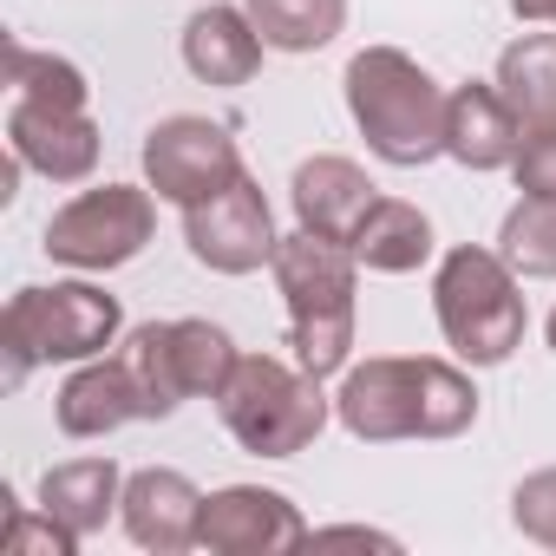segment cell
I'll use <instances>...</instances> for the list:
<instances>
[{"label": "cell", "instance_id": "9", "mask_svg": "<svg viewBox=\"0 0 556 556\" xmlns=\"http://www.w3.org/2000/svg\"><path fill=\"white\" fill-rule=\"evenodd\" d=\"M184 242H190V255H197L203 268H216V275H249V268L275 262V249H282L275 216H268V197H262L249 177H236L229 190L190 203V210H184Z\"/></svg>", "mask_w": 556, "mask_h": 556}, {"label": "cell", "instance_id": "26", "mask_svg": "<svg viewBox=\"0 0 556 556\" xmlns=\"http://www.w3.org/2000/svg\"><path fill=\"white\" fill-rule=\"evenodd\" d=\"M0 543H8L14 556H73V549H79V536H73L53 510H40V517L8 510V530H0Z\"/></svg>", "mask_w": 556, "mask_h": 556}, {"label": "cell", "instance_id": "21", "mask_svg": "<svg viewBox=\"0 0 556 556\" xmlns=\"http://www.w3.org/2000/svg\"><path fill=\"white\" fill-rule=\"evenodd\" d=\"M242 14L275 53H321L348 21V0H249Z\"/></svg>", "mask_w": 556, "mask_h": 556}, {"label": "cell", "instance_id": "25", "mask_svg": "<svg viewBox=\"0 0 556 556\" xmlns=\"http://www.w3.org/2000/svg\"><path fill=\"white\" fill-rule=\"evenodd\" d=\"M510 523H517L530 543L556 549V465L517 484V497H510Z\"/></svg>", "mask_w": 556, "mask_h": 556}, {"label": "cell", "instance_id": "15", "mask_svg": "<svg viewBox=\"0 0 556 556\" xmlns=\"http://www.w3.org/2000/svg\"><path fill=\"white\" fill-rule=\"evenodd\" d=\"M184 66L203 86H249L262 66V34L242 8H203L184 27Z\"/></svg>", "mask_w": 556, "mask_h": 556}, {"label": "cell", "instance_id": "7", "mask_svg": "<svg viewBox=\"0 0 556 556\" xmlns=\"http://www.w3.org/2000/svg\"><path fill=\"white\" fill-rule=\"evenodd\" d=\"M157 229L151 190L138 184H99L86 197H73L53 223H47V255L66 268H125Z\"/></svg>", "mask_w": 556, "mask_h": 556}, {"label": "cell", "instance_id": "13", "mask_svg": "<svg viewBox=\"0 0 556 556\" xmlns=\"http://www.w3.org/2000/svg\"><path fill=\"white\" fill-rule=\"evenodd\" d=\"M289 197H295V223L315 229V236H334V242H354V229L380 203L374 184H367V170L354 157H308L295 170Z\"/></svg>", "mask_w": 556, "mask_h": 556}, {"label": "cell", "instance_id": "23", "mask_svg": "<svg viewBox=\"0 0 556 556\" xmlns=\"http://www.w3.org/2000/svg\"><path fill=\"white\" fill-rule=\"evenodd\" d=\"M497 255L530 275V282H543V275H556V203L549 197H523L504 229H497Z\"/></svg>", "mask_w": 556, "mask_h": 556}, {"label": "cell", "instance_id": "4", "mask_svg": "<svg viewBox=\"0 0 556 556\" xmlns=\"http://www.w3.org/2000/svg\"><path fill=\"white\" fill-rule=\"evenodd\" d=\"M223 426L255 458H295L328 426V393L308 367H282L275 354H242L216 393Z\"/></svg>", "mask_w": 556, "mask_h": 556}, {"label": "cell", "instance_id": "17", "mask_svg": "<svg viewBox=\"0 0 556 556\" xmlns=\"http://www.w3.org/2000/svg\"><path fill=\"white\" fill-rule=\"evenodd\" d=\"M125 419H138V393L118 361H92L60 387V432L66 439H105Z\"/></svg>", "mask_w": 556, "mask_h": 556}, {"label": "cell", "instance_id": "24", "mask_svg": "<svg viewBox=\"0 0 556 556\" xmlns=\"http://www.w3.org/2000/svg\"><path fill=\"white\" fill-rule=\"evenodd\" d=\"M8 79L21 86V99H40V105H66V112H86V73L60 53H34V47H8Z\"/></svg>", "mask_w": 556, "mask_h": 556}, {"label": "cell", "instance_id": "8", "mask_svg": "<svg viewBox=\"0 0 556 556\" xmlns=\"http://www.w3.org/2000/svg\"><path fill=\"white\" fill-rule=\"evenodd\" d=\"M144 177L164 203H203L216 190H229L242 177V157H236V138L216 125V118H197V112H177L164 125H151L144 138Z\"/></svg>", "mask_w": 556, "mask_h": 556}, {"label": "cell", "instance_id": "6", "mask_svg": "<svg viewBox=\"0 0 556 556\" xmlns=\"http://www.w3.org/2000/svg\"><path fill=\"white\" fill-rule=\"evenodd\" d=\"M118 302L92 282H53L21 289L0 315V354H8V387H21L47 361H92L118 341Z\"/></svg>", "mask_w": 556, "mask_h": 556}, {"label": "cell", "instance_id": "16", "mask_svg": "<svg viewBox=\"0 0 556 556\" xmlns=\"http://www.w3.org/2000/svg\"><path fill=\"white\" fill-rule=\"evenodd\" d=\"M118 497H125V478H118L112 458H73V465H53L40 478V510H53L73 536L105 530V517H112Z\"/></svg>", "mask_w": 556, "mask_h": 556}, {"label": "cell", "instance_id": "14", "mask_svg": "<svg viewBox=\"0 0 556 556\" xmlns=\"http://www.w3.org/2000/svg\"><path fill=\"white\" fill-rule=\"evenodd\" d=\"M517 144H523V125H517V112L504 105L497 86L471 79V86L452 92V105H445V157H458L465 170H504L517 157Z\"/></svg>", "mask_w": 556, "mask_h": 556}, {"label": "cell", "instance_id": "19", "mask_svg": "<svg viewBox=\"0 0 556 556\" xmlns=\"http://www.w3.org/2000/svg\"><path fill=\"white\" fill-rule=\"evenodd\" d=\"M491 86L504 92V105L517 112L523 131L556 125V34H523L517 47H504Z\"/></svg>", "mask_w": 556, "mask_h": 556}, {"label": "cell", "instance_id": "27", "mask_svg": "<svg viewBox=\"0 0 556 556\" xmlns=\"http://www.w3.org/2000/svg\"><path fill=\"white\" fill-rule=\"evenodd\" d=\"M510 170H517V190H523V197H549V203H556V125L523 131Z\"/></svg>", "mask_w": 556, "mask_h": 556}, {"label": "cell", "instance_id": "28", "mask_svg": "<svg viewBox=\"0 0 556 556\" xmlns=\"http://www.w3.org/2000/svg\"><path fill=\"white\" fill-rule=\"evenodd\" d=\"M510 14H517V21H543V27H556V0H510Z\"/></svg>", "mask_w": 556, "mask_h": 556}, {"label": "cell", "instance_id": "1", "mask_svg": "<svg viewBox=\"0 0 556 556\" xmlns=\"http://www.w3.org/2000/svg\"><path fill=\"white\" fill-rule=\"evenodd\" d=\"M334 413L367 445H387V439H458L478 419V387L452 361L380 354V361H367V367H354L341 380Z\"/></svg>", "mask_w": 556, "mask_h": 556}, {"label": "cell", "instance_id": "29", "mask_svg": "<svg viewBox=\"0 0 556 556\" xmlns=\"http://www.w3.org/2000/svg\"><path fill=\"white\" fill-rule=\"evenodd\" d=\"M315 543H380V549H393V536H380V530H321Z\"/></svg>", "mask_w": 556, "mask_h": 556}, {"label": "cell", "instance_id": "2", "mask_svg": "<svg viewBox=\"0 0 556 556\" xmlns=\"http://www.w3.org/2000/svg\"><path fill=\"white\" fill-rule=\"evenodd\" d=\"M445 105L452 92H439V79L419 60H406L400 47H367L348 60V112L367 151L400 170L432 164L445 151Z\"/></svg>", "mask_w": 556, "mask_h": 556}, {"label": "cell", "instance_id": "11", "mask_svg": "<svg viewBox=\"0 0 556 556\" xmlns=\"http://www.w3.org/2000/svg\"><path fill=\"white\" fill-rule=\"evenodd\" d=\"M8 144L27 170L53 177V184H79L92 177L99 164V125L86 112H66V105H40V99H21L14 118H8Z\"/></svg>", "mask_w": 556, "mask_h": 556}, {"label": "cell", "instance_id": "20", "mask_svg": "<svg viewBox=\"0 0 556 556\" xmlns=\"http://www.w3.org/2000/svg\"><path fill=\"white\" fill-rule=\"evenodd\" d=\"M118 367L138 393V419H170L190 393L177 380V361H170V321H144L131 328V341L118 348Z\"/></svg>", "mask_w": 556, "mask_h": 556}, {"label": "cell", "instance_id": "18", "mask_svg": "<svg viewBox=\"0 0 556 556\" xmlns=\"http://www.w3.org/2000/svg\"><path fill=\"white\" fill-rule=\"evenodd\" d=\"M374 275H406V268H419L426 255H432V223H426V210H413V203H400V197H380L374 210H367V223L354 229V242H348Z\"/></svg>", "mask_w": 556, "mask_h": 556}, {"label": "cell", "instance_id": "3", "mask_svg": "<svg viewBox=\"0 0 556 556\" xmlns=\"http://www.w3.org/2000/svg\"><path fill=\"white\" fill-rule=\"evenodd\" d=\"M354 262L361 255L348 242L315 229H295L275 249V282L289 295V341L315 380L341 374L354 348Z\"/></svg>", "mask_w": 556, "mask_h": 556}, {"label": "cell", "instance_id": "5", "mask_svg": "<svg viewBox=\"0 0 556 556\" xmlns=\"http://www.w3.org/2000/svg\"><path fill=\"white\" fill-rule=\"evenodd\" d=\"M432 308L445 341L471 361V367H504L523 348V295H517V268L497 249H452L439 262L432 282Z\"/></svg>", "mask_w": 556, "mask_h": 556}, {"label": "cell", "instance_id": "10", "mask_svg": "<svg viewBox=\"0 0 556 556\" xmlns=\"http://www.w3.org/2000/svg\"><path fill=\"white\" fill-rule=\"evenodd\" d=\"M197 543L216 549V556H282V549H302L308 543V523H302V510L282 491L229 484V491H210L203 497Z\"/></svg>", "mask_w": 556, "mask_h": 556}, {"label": "cell", "instance_id": "22", "mask_svg": "<svg viewBox=\"0 0 556 556\" xmlns=\"http://www.w3.org/2000/svg\"><path fill=\"white\" fill-rule=\"evenodd\" d=\"M170 361H177V380H184L190 400H197V393L216 400L242 354L229 348V334H223L216 321H170Z\"/></svg>", "mask_w": 556, "mask_h": 556}, {"label": "cell", "instance_id": "30", "mask_svg": "<svg viewBox=\"0 0 556 556\" xmlns=\"http://www.w3.org/2000/svg\"><path fill=\"white\" fill-rule=\"evenodd\" d=\"M549 348H556V308H549Z\"/></svg>", "mask_w": 556, "mask_h": 556}, {"label": "cell", "instance_id": "12", "mask_svg": "<svg viewBox=\"0 0 556 556\" xmlns=\"http://www.w3.org/2000/svg\"><path fill=\"white\" fill-rule=\"evenodd\" d=\"M118 510H125V530H131V543H138V549L177 556V549H190V543H197V510H203V491H197L184 471L151 465V471H131V478H125Z\"/></svg>", "mask_w": 556, "mask_h": 556}]
</instances>
